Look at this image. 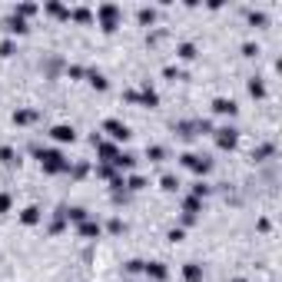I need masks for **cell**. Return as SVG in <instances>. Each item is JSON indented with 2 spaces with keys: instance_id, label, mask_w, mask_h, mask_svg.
<instances>
[{
  "instance_id": "cell-28",
  "label": "cell",
  "mask_w": 282,
  "mask_h": 282,
  "mask_svg": "<svg viewBox=\"0 0 282 282\" xmlns=\"http://www.w3.org/2000/svg\"><path fill=\"white\" fill-rule=\"evenodd\" d=\"M7 209H10V196L0 193V213H7Z\"/></svg>"
},
{
  "instance_id": "cell-17",
  "label": "cell",
  "mask_w": 282,
  "mask_h": 282,
  "mask_svg": "<svg viewBox=\"0 0 282 282\" xmlns=\"http://www.w3.org/2000/svg\"><path fill=\"white\" fill-rule=\"evenodd\" d=\"M33 13H37V7L33 4H20L17 10H13V17H20V20H27V17H33Z\"/></svg>"
},
{
  "instance_id": "cell-15",
  "label": "cell",
  "mask_w": 282,
  "mask_h": 282,
  "mask_svg": "<svg viewBox=\"0 0 282 282\" xmlns=\"http://www.w3.org/2000/svg\"><path fill=\"white\" fill-rule=\"evenodd\" d=\"M7 30H10V33H27V20L10 17V20H7Z\"/></svg>"
},
{
  "instance_id": "cell-4",
  "label": "cell",
  "mask_w": 282,
  "mask_h": 282,
  "mask_svg": "<svg viewBox=\"0 0 282 282\" xmlns=\"http://www.w3.org/2000/svg\"><path fill=\"white\" fill-rule=\"evenodd\" d=\"M216 143H219V150H232V146L239 143V130H232V126L216 130Z\"/></svg>"
},
{
  "instance_id": "cell-21",
  "label": "cell",
  "mask_w": 282,
  "mask_h": 282,
  "mask_svg": "<svg viewBox=\"0 0 282 282\" xmlns=\"http://www.w3.org/2000/svg\"><path fill=\"white\" fill-rule=\"evenodd\" d=\"M249 93H252V96H266V87H263V83L256 80V76L249 80Z\"/></svg>"
},
{
  "instance_id": "cell-18",
  "label": "cell",
  "mask_w": 282,
  "mask_h": 282,
  "mask_svg": "<svg viewBox=\"0 0 282 282\" xmlns=\"http://www.w3.org/2000/svg\"><path fill=\"white\" fill-rule=\"evenodd\" d=\"M90 87H93V90H107L110 83H107V76H103V73H96V70H93V73H90Z\"/></svg>"
},
{
  "instance_id": "cell-7",
  "label": "cell",
  "mask_w": 282,
  "mask_h": 282,
  "mask_svg": "<svg viewBox=\"0 0 282 282\" xmlns=\"http://www.w3.org/2000/svg\"><path fill=\"white\" fill-rule=\"evenodd\" d=\"M213 110L219 113V116H236V113H239V107H236L232 100H226V96H216V100H213Z\"/></svg>"
},
{
  "instance_id": "cell-11",
  "label": "cell",
  "mask_w": 282,
  "mask_h": 282,
  "mask_svg": "<svg viewBox=\"0 0 282 282\" xmlns=\"http://www.w3.org/2000/svg\"><path fill=\"white\" fill-rule=\"evenodd\" d=\"M33 119H37V113H33V110H17V113H13V123H20V126L33 123Z\"/></svg>"
},
{
  "instance_id": "cell-29",
  "label": "cell",
  "mask_w": 282,
  "mask_h": 282,
  "mask_svg": "<svg viewBox=\"0 0 282 282\" xmlns=\"http://www.w3.org/2000/svg\"><path fill=\"white\" fill-rule=\"evenodd\" d=\"M126 269H130V272H143V263H139V259H133V263H126Z\"/></svg>"
},
{
  "instance_id": "cell-5",
  "label": "cell",
  "mask_w": 282,
  "mask_h": 282,
  "mask_svg": "<svg viewBox=\"0 0 282 282\" xmlns=\"http://www.w3.org/2000/svg\"><path fill=\"white\" fill-rule=\"evenodd\" d=\"M179 159H183V166H186V169H193V173H209V166H213L209 159L196 156V153H183Z\"/></svg>"
},
{
  "instance_id": "cell-1",
  "label": "cell",
  "mask_w": 282,
  "mask_h": 282,
  "mask_svg": "<svg viewBox=\"0 0 282 282\" xmlns=\"http://www.w3.org/2000/svg\"><path fill=\"white\" fill-rule=\"evenodd\" d=\"M37 156H40V166H44V173H50V176L67 173V169H70V163L63 159L60 150H37Z\"/></svg>"
},
{
  "instance_id": "cell-23",
  "label": "cell",
  "mask_w": 282,
  "mask_h": 282,
  "mask_svg": "<svg viewBox=\"0 0 282 282\" xmlns=\"http://www.w3.org/2000/svg\"><path fill=\"white\" fill-rule=\"evenodd\" d=\"M146 156H150L153 163H159V159H163L166 153H163V146H150V150H146Z\"/></svg>"
},
{
  "instance_id": "cell-9",
  "label": "cell",
  "mask_w": 282,
  "mask_h": 282,
  "mask_svg": "<svg viewBox=\"0 0 282 282\" xmlns=\"http://www.w3.org/2000/svg\"><path fill=\"white\" fill-rule=\"evenodd\" d=\"M183 279L186 282H203V266L199 263H186L183 266Z\"/></svg>"
},
{
  "instance_id": "cell-19",
  "label": "cell",
  "mask_w": 282,
  "mask_h": 282,
  "mask_svg": "<svg viewBox=\"0 0 282 282\" xmlns=\"http://www.w3.org/2000/svg\"><path fill=\"white\" fill-rule=\"evenodd\" d=\"M0 163H7V166H10V163H17V153H13L10 146H0Z\"/></svg>"
},
{
  "instance_id": "cell-24",
  "label": "cell",
  "mask_w": 282,
  "mask_h": 282,
  "mask_svg": "<svg viewBox=\"0 0 282 282\" xmlns=\"http://www.w3.org/2000/svg\"><path fill=\"white\" fill-rule=\"evenodd\" d=\"M176 186H179L176 176H163V189H166V193H176Z\"/></svg>"
},
{
  "instance_id": "cell-22",
  "label": "cell",
  "mask_w": 282,
  "mask_h": 282,
  "mask_svg": "<svg viewBox=\"0 0 282 282\" xmlns=\"http://www.w3.org/2000/svg\"><path fill=\"white\" fill-rule=\"evenodd\" d=\"M139 100H143V103H146V107H156V100H159V96H156V93H153V90H150V87H146V90H143V96H139Z\"/></svg>"
},
{
  "instance_id": "cell-14",
  "label": "cell",
  "mask_w": 282,
  "mask_h": 282,
  "mask_svg": "<svg viewBox=\"0 0 282 282\" xmlns=\"http://www.w3.org/2000/svg\"><path fill=\"white\" fill-rule=\"evenodd\" d=\"M80 236H90V239H93V236H100V223H80Z\"/></svg>"
},
{
  "instance_id": "cell-10",
  "label": "cell",
  "mask_w": 282,
  "mask_h": 282,
  "mask_svg": "<svg viewBox=\"0 0 282 282\" xmlns=\"http://www.w3.org/2000/svg\"><path fill=\"white\" fill-rule=\"evenodd\" d=\"M20 223H24V226H37L40 223V209L37 206H27L24 216H20Z\"/></svg>"
},
{
  "instance_id": "cell-13",
  "label": "cell",
  "mask_w": 282,
  "mask_h": 282,
  "mask_svg": "<svg viewBox=\"0 0 282 282\" xmlns=\"http://www.w3.org/2000/svg\"><path fill=\"white\" fill-rule=\"evenodd\" d=\"M133 163H136V156H133V153H119V156L113 159V166H119V169H130Z\"/></svg>"
},
{
  "instance_id": "cell-25",
  "label": "cell",
  "mask_w": 282,
  "mask_h": 282,
  "mask_svg": "<svg viewBox=\"0 0 282 282\" xmlns=\"http://www.w3.org/2000/svg\"><path fill=\"white\" fill-rule=\"evenodd\" d=\"M153 17H156V10H150V7L139 10V24H153Z\"/></svg>"
},
{
  "instance_id": "cell-27",
  "label": "cell",
  "mask_w": 282,
  "mask_h": 282,
  "mask_svg": "<svg viewBox=\"0 0 282 282\" xmlns=\"http://www.w3.org/2000/svg\"><path fill=\"white\" fill-rule=\"evenodd\" d=\"M13 53V40H4V44H0V56H10Z\"/></svg>"
},
{
  "instance_id": "cell-3",
  "label": "cell",
  "mask_w": 282,
  "mask_h": 282,
  "mask_svg": "<svg viewBox=\"0 0 282 282\" xmlns=\"http://www.w3.org/2000/svg\"><path fill=\"white\" fill-rule=\"evenodd\" d=\"M103 130H107L110 136L116 139V143H126V139L133 136V133H130V126H126V123H119V119H107V123H103Z\"/></svg>"
},
{
  "instance_id": "cell-12",
  "label": "cell",
  "mask_w": 282,
  "mask_h": 282,
  "mask_svg": "<svg viewBox=\"0 0 282 282\" xmlns=\"http://www.w3.org/2000/svg\"><path fill=\"white\" fill-rule=\"evenodd\" d=\"M70 17H73L76 24H90V20H93V13H90L87 7H76V10H70Z\"/></svg>"
},
{
  "instance_id": "cell-6",
  "label": "cell",
  "mask_w": 282,
  "mask_h": 282,
  "mask_svg": "<svg viewBox=\"0 0 282 282\" xmlns=\"http://www.w3.org/2000/svg\"><path fill=\"white\" fill-rule=\"evenodd\" d=\"M50 136L56 139V143H73L76 130H73V126H67V123H60V126H53V130H50Z\"/></svg>"
},
{
  "instance_id": "cell-26",
  "label": "cell",
  "mask_w": 282,
  "mask_h": 282,
  "mask_svg": "<svg viewBox=\"0 0 282 282\" xmlns=\"http://www.w3.org/2000/svg\"><path fill=\"white\" fill-rule=\"evenodd\" d=\"M123 186H130V189H143V176H130V183H123Z\"/></svg>"
},
{
  "instance_id": "cell-20",
  "label": "cell",
  "mask_w": 282,
  "mask_h": 282,
  "mask_svg": "<svg viewBox=\"0 0 282 282\" xmlns=\"http://www.w3.org/2000/svg\"><path fill=\"white\" fill-rule=\"evenodd\" d=\"M176 53H179L183 60H193V56H196V47H193V44H179V50H176Z\"/></svg>"
},
{
  "instance_id": "cell-8",
  "label": "cell",
  "mask_w": 282,
  "mask_h": 282,
  "mask_svg": "<svg viewBox=\"0 0 282 282\" xmlns=\"http://www.w3.org/2000/svg\"><path fill=\"white\" fill-rule=\"evenodd\" d=\"M143 272H146L150 279H156V282H166V279H169V272H166L163 263H143Z\"/></svg>"
},
{
  "instance_id": "cell-16",
  "label": "cell",
  "mask_w": 282,
  "mask_h": 282,
  "mask_svg": "<svg viewBox=\"0 0 282 282\" xmlns=\"http://www.w3.org/2000/svg\"><path fill=\"white\" fill-rule=\"evenodd\" d=\"M47 13H50V17H60V20H70V10L60 7V4H47Z\"/></svg>"
},
{
  "instance_id": "cell-2",
  "label": "cell",
  "mask_w": 282,
  "mask_h": 282,
  "mask_svg": "<svg viewBox=\"0 0 282 282\" xmlns=\"http://www.w3.org/2000/svg\"><path fill=\"white\" fill-rule=\"evenodd\" d=\"M96 20H100V30L103 33H113L119 27V7L116 4H100V7H96Z\"/></svg>"
}]
</instances>
